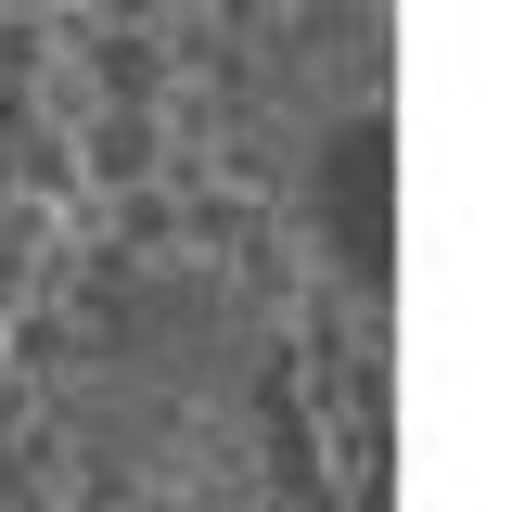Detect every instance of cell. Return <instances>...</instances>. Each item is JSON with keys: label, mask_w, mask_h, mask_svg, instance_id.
<instances>
[{"label": "cell", "mask_w": 512, "mask_h": 512, "mask_svg": "<svg viewBox=\"0 0 512 512\" xmlns=\"http://www.w3.org/2000/svg\"><path fill=\"white\" fill-rule=\"evenodd\" d=\"M308 192H320V244H333V269H346L359 295H384L397 231H384V103H372V90L320 128V180Z\"/></svg>", "instance_id": "cell-1"}, {"label": "cell", "mask_w": 512, "mask_h": 512, "mask_svg": "<svg viewBox=\"0 0 512 512\" xmlns=\"http://www.w3.org/2000/svg\"><path fill=\"white\" fill-rule=\"evenodd\" d=\"M77 154H90V180H116V192H154V180H167V128L128 116V103L77 128Z\"/></svg>", "instance_id": "cell-2"}, {"label": "cell", "mask_w": 512, "mask_h": 512, "mask_svg": "<svg viewBox=\"0 0 512 512\" xmlns=\"http://www.w3.org/2000/svg\"><path fill=\"white\" fill-rule=\"evenodd\" d=\"M52 256H64L52 205H0V295H26V282H52Z\"/></svg>", "instance_id": "cell-3"}, {"label": "cell", "mask_w": 512, "mask_h": 512, "mask_svg": "<svg viewBox=\"0 0 512 512\" xmlns=\"http://www.w3.org/2000/svg\"><path fill=\"white\" fill-rule=\"evenodd\" d=\"M128 244H141V256H180V218H167V192H128Z\"/></svg>", "instance_id": "cell-4"}]
</instances>
